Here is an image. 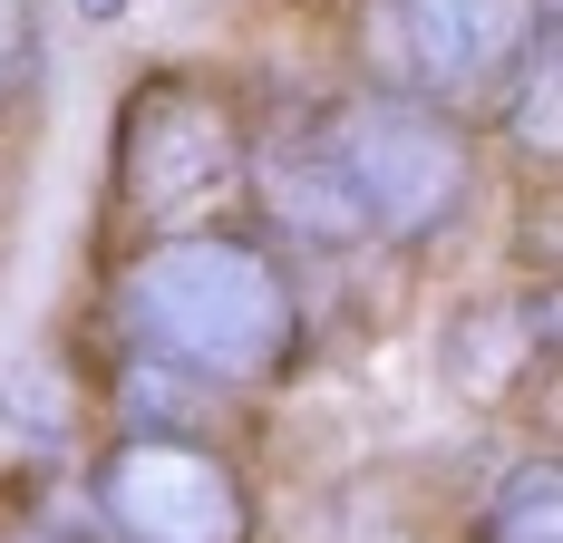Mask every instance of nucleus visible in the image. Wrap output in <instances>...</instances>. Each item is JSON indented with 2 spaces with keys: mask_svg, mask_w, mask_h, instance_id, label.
<instances>
[{
  "mask_svg": "<svg viewBox=\"0 0 563 543\" xmlns=\"http://www.w3.org/2000/svg\"><path fill=\"white\" fill-rule=\"evenodd\" d=\"M98 321L117 359H156L214 398H263L311 350V291L263 223H205L98 263Z\"/></svg>",
  "mask_w": 563,
  "mask_h": 543,
  "instance_id": "nucleus-1",
  "label": "nucleus"
},
{
  "mask_svg": "<svg viewBox=\"0 0 563 543\" xmlns=\"http://www.w3.org/2000/svg\"><path fill=\"white\" fill-rule=\"evenodd\" d=\"M253 98L224 68H146L108 126V175H98V253H136L166 233L243 223L253 195Z\"/></svg>",
  "mask_w": 563,
  "mask_h": 543,
  "instance_id": "nucleus-2",
  "label": "nucleus"
},
{
  "mask_svg": "<svg viewBox=\"0 0 563 543\" xmlns=\"http://www.w3.org/2000/svg\"><path fill=\"white\" fill-rule=\"evenodd\" d=\"M301 117L331 146V165L350 175V195L369 214V253L379 243L389 253H428L486 195V126H466L448 108H418V98H389V88L350 78L331 98H311Z\"/></svg>",
  "mask_w": 563,
  "mask_h": 543,
  "instance_id": "nucleus-3",
  "label": "nucleus"
},
{
  "mask_svg": "<svg viewBox=\"0 0 563 543\" xmlns=\"http://www.w3.org/2000/svg\"><path fill=\"white\" fill-rule=\"evenodd\" d=\"M544 30H554V0H350L360 88L448 108L466 126H486V108L506 98V78Z\"/></svg>",
  "mask_w": 563,
  "mask_h": 543,
  "instance_id": "nucleus-4",
  "label": "nucleus"
},
{
  "mask_svg": "<svg viewBox=\"0 0 563 543\" xmlns=\"http://www.w3.org/2000/svg\"><path fill=\"white\" fill-rule=\"evenodd\" d=\"M78 505L108 543H263L243 456L195 428H108L78 476Z\"/></svg>",
  "mask_w": 563,
  "mask_h": 543,
  "instance_id": "nucleus-5",
  "label": "nucleus"
},
{
  "mask_svg": "<svg viewBox=\"0 0 563 543\" xmlns=\"http://www.w3.org/2000/svg\"><path fill=\"white\" fill-rule=\"evenodd\" d=\"M563 476L554 456L534 446V456H515L506 476L486 486V505H476V543H563Z\"/></svg>",
  "mask_w": 563,
  "mask_h": 543,
  "instance_id": "nucleus-6",
  "label": "nucleus"
},
{
  "mask_svg": "<svg viewBox=\"0 0 563 543\" xmlns=\"http://www.w3.org/2000/svg\"><path fill=\"white\" fill-rule=\"evenodd\" d=\"M0 543H108L88 505L68 495H40V486H0Z\"/></svg>",
  "mask_w": 563,
  "mask_h": 543,
  "instance_id": "nucleus-7",
  "label": "nucleus"
},
{
  "mask_svg": "<svg viewBox=\"0 0 563 543\" xmlns=\"http://www.w3.org/2000/svg\"><path fill=\"white\" fill-rule=\"evenodd\" d=\"M40 98V0H0V126H20Z\"/></svg>",
  "mask_w": 563,
  "mask_h": 543,
  "instance_id": "nucleus-8",
  "label": "nucleus"
},
{
  "mask_svg": "<svg viewBox=\"0 0 563 543\" xmlns=\"http://www.w3.org/2000/svg\"><path fill=\"white\" fill-rule=\"evenodd\" d=\"M117 10H126V0H78V20H117Z\"/></svg>",
  "mask_w": 563,
  "mask_h": 543,
  "instance_id": "nucleus-9",
  "label": "nucleus"
}]
</instances>
